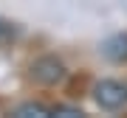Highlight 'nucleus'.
I'll use <instances>...</instances> for the list:
<instances>
[{"instance_id":"obj_1","label":"nucleus","mask_w":127,"mask_h":118,"mask_svg":"<svg viewBox=\"0 0 127 118\" xmlns=\"http://www.w3.org/2000/svg\"><path fill=\"white\" fill-rule=\"evenodd\" d=\"M93 98H96V104L102 110L116 113V110H122L127 104V84L116 82V79H102V82H96V87H93Z\"/></svg>"},{"instance_id":"obj_2","label":"nucleus","mask_w":127,"mask_h":118,"mask_svg":"<svg viewBox=\"0 0 127 118\" xmlns=\"http://www.w3.org/2000/svg\"><path fill=\"white\" fill-rule=\"evenodd\" d=\"M65 65H62V59H57V56H40V59H34V65H31V79L37 84H42V87H54L59 84L65 79Z\"/></svg>"},{"instance_id":"obj_3","label":"nucleus","mask_w":127,"mask_h":118,"mask_svg":"<svg viewBox=\"0 0 127 118\" xmlns=\"http://www.w3.org/2000/svg\"><path fill=\"white\" fill-rule=\"evenodd\" d=\"M104 56H110L113 62H124L127 59V34H116L113 39L104 42Z\"/></svg>"},{"instance_id":"obj_4","label":"nucleus","mask_w":127,"mask_h":118,"mask_svg":"<svg viewBox=\"0 0 127 118\" xmlns=\"http://www.w3.org/2000/svg\"><path fill=\"white\" fill-rule=\"evenodd\" d=\"M11 115L14 118H48L51 115V107L40 104V101H26V104H20Z\"/></svg>"},{"instance_id":"obj_5","label":"nucleus","mask_w":127,"mask_h":118,"mask_svg":"<svg viewBox=\"0 0 127 118\" xmlns=\"http://www.w3.org/2000/svg\"><path fill=\"white\" fill-rule=\"evenodd\" d=\"M51 115H65V118H71V115H82V110H71V107H54V110H51Z\"/></svg>"},{"instance_id":"obj_6","label":"nucleus","mask_w":127,"mask_h":118,"mask_svg":"<svg viewBox=\"0 0 127 118\" xmlns=\"http://www.w3.org/2000/svg\"><path fill=\"white\" fill-rule=\"evenodd\" d=\"M6 37H9V25H6V23H3V20H0V42H3V39H6Z\"/></svg>"}]
</instances>
